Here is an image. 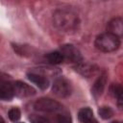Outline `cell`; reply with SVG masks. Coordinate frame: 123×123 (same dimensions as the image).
<instances>
[{
	"label": "cell",
	"mask_w": 123,
	"mask_h": 123,
	"mask_svg": "<svg viewBox=\"0 0 123 123\" xmlns=\"http://www.w3.org/2000/svg\"><path fill=\"white\" fill-rule=\"evenodd\" d=\"M54 22L59 29L65 32H69L77 28L78 17L75 13L69 11L60 10L57 11L54 14Z\"/></svg>",
	"instance_id": "obj_1"
},
{
	"label": "cell",
	"mask_w": 123,
	"mask_h": 123,
	"mask_svg": "<svg viewBox=\"0 0 123 123\" xmlns=\"http://www.w3.org/2000/svg\"><path fill=\"white\" fill-rule=\"evenodd\" d=\"M110 92L114 98L118 99L123 94V86L119 84H113L110 86Z\"/></svg>",
	"instance_id": "obj_14"
},
{
	"label": "cell",
	"mask_w": 123,
	"mask_h": 123,
	"mask_svg": "<svg viewBox=\"0 0 123 123\" xmlns=\"http://www.w3.org/2000/svg\"><path fill=\"white\" fill-rule=\"evenodd\" d=\"M46 59L51 64H59V63H62V62H64V58H63L62 54L61 53V51L50 52L49 54H47Z\"/></svg>",
	"instance_id": "obj_12"
},
{
	"label": "cell",
	"mask_w": 123,
	"mask_h": 123,
	"mask_svg": "<svg viewBox=\"0 0 123 123\" xmlns=\"http://www.w3.org/2000/svg\"><path fill=\"white\" fill-rule=\"evenodd\" d=\"M107 30L109 33L123 38V17H114L109 21Z\"/></svg>",
	"instance_id": "obj_7"
},
{
	"label": "cell",
	"mask_w": 123,
	"mask_h": 123,
	"mask_svg": "<svg viewBox=\"0 0 123 123\" xmlns=\"http://www.w3.org/2000/svg\"><path fill=\"white\" fill-rule=\"evenodd\" d=\"M53 93L60 98H66L72 92V86L70 83L64 78H58L55 80L52 86Z\"/></svg>",
	"instance_id": "obj_4"
},
{
	"label": "cell",
	"mask_w": 123,
	"mask_h": 123,
	"mask_svg": "<svg viewBox=\"0 0 123 123\" xmlns=\"http://www.w3.org/2000/svg\"><path fill=\"white\" fill-rule=\"evenodd\" d=\"M78 118H79V120H80L81 122H83V123L87 122L88 120H90L91 118H93L92 110L89 109V108H83L82 110L79 111Z\"/></svg>",
	"instance_id": "obj_13"
},
{
	"label": "cell",
	"mask_w": 123,
	"mask_h": 123,
	"mask_svg": "<svg viewBox=\"0 0 123 123\" xmlns=\"http://www.w3.org/2000/svg\"><path fill=\"white\" fill-rule=\"evenodd\" d=\"M106 83H107V75L106 73H103L97 78V80L94 82L93 86L91 88V92L95 97H98L103 93L106 86Z\"/></svg>",
	"instance_id": "obj_10"
},
{
	"label": "cell",
	"mask_w": 123,
	"mask_h": 123,
	"mask_svg": "<svg viewBox=\"0 0 123 123\" xmlns=\"http://www.w3.org/2000/svg\"><path fill=\"white\" fill-rule=\"evenodd\" d=\"M13 88H14V93L16 96L20 98H25V97H30L36 94V89L29 86L28 84L21 82V81H16L13 83Z\"/></svg>",
	"instance_id": "obj_6"
},
{
	"label": "cell",
	"mask_w": 123,
	"mask_h": 123,
	"mask_svg": "<svg viewBox=\"0 0 123 123\" xmlns=\"http://www.w3.org/2000/svg\"><path fill=\"white\" fill-rule=\"evenodd\" d=\"M94 45L101 52H113L119 48L120 38L109 32H106L97 36L94 41Z\"/></svg>",
	"instance_id": "obj_2"
},
{
	"label": "cell",
	"mask_w": 123,
	"mask_h": 123,
	"mask_svg": "<svg viewBox=\"0 0 123 123\" xmlns=\"http://www.w3.org/2000/svg\"><path fill=\"white\" fill-rule=\"evenodd\" d=\"M56 122L57 123H72V119H71L70 114H68V113H61V114H58Z\"/></svg>",
	"instance_id": "obj_17"
},
{
	"label": "cell",
	"mask_w": 123,
	"mask_h": 123,
	"mask_svg": "<svg viewBox=\"0 0 123 123\" xmlns=\"http://www.w3.org/2000/svg\"><path fill=\"white\" fill-rule=\"evenodd\" d=\"M98 113H99V115H100L101 118H103V119H109V118H111L113 115V111L110 107L104 106V107H101L98 110Z\"/></svg>",
	"instance_id": "obj_15"
},
{
	"label": "cell",
	"mask_w": 123,
	"mask_h": 123,
	"mask_svg": "<svg viewBox=\"0 0 123 123\" xmlns=\"http://www.w3.org/2000/svg\"><path fill=\"white\" fill-rule=\"evenodd\" d=\"M18 123H24V122H18Z\"/></svg>",
	"instance_id": "obj_23"
},
{
	"label": "cell",
	"mask_w": 123,
	"mask_h": 123,
	"mask_svg": "<svg viewBox=\"0 0 123 123\" xmlns=\"http://www.w3.org/2000/svg\"><path fill=\"white\" fill-rule=\"evenodd\" d=\"M35 110L44 112H57L62 110V106L56 100L50 98H39L34 103Z\"/></svg>",
	"instance_id": "obj_3"
},
{
	"label": "cell",
	"mask_w": 123,
	"mask_h": 123,
	"mask_svg": "<svg viewBox=\"0 0 123 123\" xmlns=\"http://www.w3.org/2000/svg\"><path fill=\"white\" fill-rule=\"evenodd\" d=\"M76 71H78L80 74H82L85 77H89L93 75L96 72V67L93 64L90 63H85V62H80L76 65L75 67Z\"/></svg>",
	"instance_id": "obj_11"
},
{
	"label": "cell",
	"mask_w": 123,
	"mask_h": 123,
	"mask_svg": "<svg viewBox=\"0 0 123 123\" xmlns=\"http://www.w3.org/2000/svg\"><path fill=\"white\" fill-rule=\"evenodd\" d=\"M61 53L62 54L64 61L67 62L80 63L83 61L81 52L72 44H64L61 47Z\"/></svg>",
	"instance_id": "obj_5"
},
{
	"label": "cell",
	"mask_w": 123,
	"mask_h": 123,
	"mask_svg": "<svg viewBox=\"0 0 123 123\" xmlns=\"http://www.w3.org/2000/svg\"><path fill=\"white\" fill-rule=\"evenodd\" d=\"M111 123H120V122H118V121H112V122H111Z\"/></svg>",
	"instance_id": "obj_22"
},
{
	"label": "cell",
	"mask_w": 123,
	"mask_h": 123,
	"mask_svg": "<svg viewBox=\"0 0 123 123\" xmlns=\"http://www.w3.org/2000/svg\"><path fill=\"white\" fill-rule=\"evenodd\" d=\"M86 123H98V122H97V120L93 117V118H91L90 120H88V121H87V122H86Z\"/></svg>",
	"instance_id": "obj_20"
},
{
	"label": "cell",
	"mask_w": 123,
	"mask_h": 123,
	"mask_svg": "<svg viewBox=\"0 0 123 123\" xmlns=\"http://www.w3.org/2000/svg\"><path fill=\"white\" fill-rule=\"evenodd\" d=\"M14 95H15V93H14L13 85H12V84H10L9 82H6V81H1V85H0V98L2 100L9 101Z\"/></svg>",
	"instance_id": "obj_9"
},
{
	"label": "cell",
	"mask_w": 123,
	"mask_h": 123,
	"mask_svg": "<svg viewBox=\"0 0 123 123\" xmlns=\"http://www.w3.org/2000/svg\"><path fill=\"white\" fill-rule=\"evenodd\" d=\"M0 123H5V121H4V119L1 117V119H0Z\"/></svg>",
	"instance_id": "obj_21"
},
{
	"label": "cell",
	"mask_w": 123,
	"mask_h": 123,
	"mask_svg": "<svg viewBox=\"0 0 123 123\" xmlns=\"http://www.w3.org/2000/svg\"><path fill=\"white\" fill-rule=\"evenodd\" d=\"M28 79L34 83L35 85H37L40 89H46L49 86V80L46 78V76L41 75L39 73H28Z\"/></svg>",
	"instance_id": "obj_8"
},
{
	"label": "cell",
	"mask_w": 123,
	"mask_h": 123,
	"mask_svg": "<svg viewBox=\"0 0 123 123\" xmlns=\"http://www.w3.org/2000/svg\"><path fill=\"white\" fill-rule=\"evenodd\" d=\"M21 116V112L19 111V109L17 108H12L9 111V118L12 121H17Z\"/></svg>",
	"instance_id": "obj_16"
},
{
	"label": "cell",
	"mask_w": 123,
	"mask_h": 123,
	"mask_svg": "<svg viewBox=\"0 0 123 123\" xmlns=\"http://www.w3.org/2000/svg\"><path fill=\"white\" fill-rule=\"evenodd\" d=\"M30 120L32 123H51L46 117L39 115H32L30 116Z\"/></svg>",
	"instance_id": "obj_18"
},
{
	"label": "cell",
	"mask_w": 123,
	"mask_h": 123,
	"mask_svg": "<svg viewBox=\"0 0 123 123\" xmlns=\"http://www.w3.org/2000/svg\"><path fill=\"white\" fill-rule=\"evenodd\" d=\"M117 106L120 110H123V94L117 99Z\"/></svg>",
	"instance_id": "obj_19"
}]
</instances>
